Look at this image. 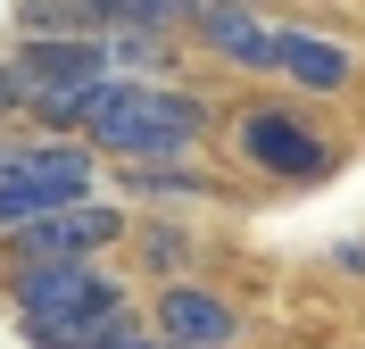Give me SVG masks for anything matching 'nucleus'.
Instances as JSON below:
<instances>
[{
	"mask_svg": "<svg viewBox=\"0 0 365 349\" xmlns=\"http://www.w3.org/2000/svg\"><path fill=\"white\" fill-rule=\"evenodd\" d=\"M83 133H91V150H116V158H175L207 133V100L141 84V75H108L83 108Z\"/></svg>",
	"mask_w": 365,
	"mask_h": 349,
	"instance_id": "1",
	"label": "nucleus"
},
{
	"mask_svg": "<svg viewBox=\"0 0 365 349\" xmlns=\"http://www.w3.org/2000/svg\"><path fill=\"white\" fill-rule=\"evenodd\" d=\"M91 200V141H0V233Z\"/></svg>",
	"mask_w": 365,
	"mask_h": 349,
	"instance_id": "2",
	"label": "nucleus"
},
{
	"mask_svg": "<svg viewBox=\"0 0 365 349\" xmlns=\"http://www.w3.org/2000/svg\"><path fill=\"white\" fill-rule=\"evenodd\" d=\"M108 241H125V216H116L108 200H75V208L42 216V225L9 233V258H17V266H91Z\"/></svg>",
	"mask_w": 365,
	"mask_h": 349,
	"instance_id": "3",
	"label": "nucleus"
},
{
	"mask_svg": "<svg viewBox=\"0 0 365 349\" xmlns=\"http://www.w3.org/2000/svg\"><path fill=\"white\" fill-rule=\"evenodd\" d=\"M17 67L34 84V100H91L108 84V50L91 42V34H25L17 42Z\"/></svg>",
	"mask_w": 365,
	"mask_h": 349,
	"instance_id": "4",
	"label": "nucleus"
},
{
	"mask_svg": "<svg viewBox=\"0 0 365 349\" xmlns=\"http://www.w3.org/2000/svg\"><path fill=\"white\" fill-rule=\"evenodd\" d=\"M25 341L34 349H125V341H141V316H133V300L108 283V291H91V300L67 308V316L25 325Z\"/></svg>",
	"mask_w": 365,
	"mask_h": 349,
	"instance_id": "5",
	"label": "nucleus"
},
{
	"mask_svg": "<svg viewBox=\"0 0 365 349\" xmlns=\"http://www.w3.org/2000/svg\"><path fill=\"white\" fill-rule=\"evenodd\" d=\"M241 158L266 166V175H291V183H324V175H332V150H324L316 133H299L291 116H274V108L241 116Z\"/></svg>",
	"mask_w": 365,
	"mask_h": 349,
	"instance_id": "6",
	"label": "nucleus"
},
{
	"mask_svg": "<svg viewBox=\"0 0 365 349\" xmlns=\"http://www.w3.org/2000/svg\"><path fill=\"white\" fill-rule=\"evenodd\" d=\"M91 291H108L100 266H9V308H17V325H50V316L83 308Z\"/></svg>",
	"mask_w": 365,
	"mask_h": 349,
	"instance_id": "7",
	"label": "nucleus"
},
{
	"mask_svg": "<svg viewBox=\"0 0 365 349\" xmlns=\"http://www.w3.org/2000/svg\"><path fill=\"white\" fill-rule=\"evenodd\" d=\"M150 316H158V341H175V349H225L241 333V316L216 291H200V283H166Z\"/></svg>",
	"mask_w": 365,
	"mask_h": 349,
	"instance_id": "8",
	"label": "nucleus"
},
{
	"mask_svg": "<svg viewBox=\"0 0 365 349\" xmlns=\"http://www.w3.org/2000/svg\"><path fill=\"white\" fill-rule=\"evenodd\" d=\"M274 67L291 75V84H307V92H341L349 84V50L332 34H316V25H274Z\"/></svg>",
	"mask_w": 365,
	"mask_h": 349,
	"instance_id": "9",
	"label": "nucleus"
},
{
	"mask_svg": "<svg viewBox=\"0 0 365 349\" xmlns=\"http://www.w3.org/2000/svg\"><path fill=\"white\" fill-rule=\"evenodd\" d=\"M191 25H200L207 50L232 59V67H250V75L274 67V25H257L250 9H232V0H200V17H191Z\"/></svg>",
	"mask_w": 365,
	"mask_h": 349,
	"instance_id": "10",
	"label": "nucleus"
},
{
	"mask_svg": "<svg viewBox=\"0 0 365 349\" xmlns=\"http://www.w3.org/2000/svg\"><path fill=\"white\" fill-rule=\"evenodd\" d=\"M100 9V25H133V34H166V25H182V17H200V0H91Z\"/></svg>",
	"mask_w": 365,
	"mask_h": 349,
	"instance_id": "11",
	"label": "nucleus"
},
{
	"mask_svg": "<svg viewBox=\"0 0 365 349\" xmlns=\"http://www.w3.org/2000/svg\"><path fill=\"white\" fill-rule=\"evenodd\" d=\"M133 191H182V200H200V166H175V158H141V175H125Z\"/></svg>",
	"mask_w": 365,
	"mask_h": 349,
	"instance_id": "12",
	"label": "nucleus"
},
{
	"mask_svg": "<svg viewBox=\"0 0 365 349\" xmlns=\"http://www.w3.org/2000/svg\"><path fill=\"white\" fill-rule=\"evenodd\" d=\"M141 258H150V266H158V275L175 283V266H191V233H175V225L141 233Z\"/></svg>",
	"mask_w": 365,
	"mask_h": 349,
	"instance_id": "13",
	"label": "nucleus"
},
{
	"mask_svg": "<svg viewBox=\"0 0 365 349\" xmlns=\"http://www.w3.org/2000/svg\"><path fill=\"white\" fill-rule=\"evenodd\" d=\"M25 108H34V84H25L17 59H0V125H9V116H25Z\"/></svg>",
	"mask_w": 365,
	"mask_h": 349,
	"instance_id": "14",
	"label": "nucleus"
},
{
	"mask_svg": "<svg viewBox=\"0 0 365 349\" xmlns=\"http://www.w3.org/2000/svg\"><path fill=\"white\" fill-rule=\"evenodd\" d=\"M125 349H175V341H150V333H141V341H125Z\"/></svg>",
	"mask_w": 365,
	"mask_h": 349,
	"instance_id": "15",
	"label": "nucleus"
}]
</instances>
